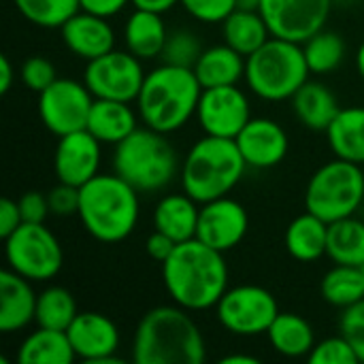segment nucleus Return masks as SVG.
<instances>
[{"label":"nucleus","mask_w":364,"mask_h":364,"mask_svg":"<svg viewBox=\"0 0 364 364\" xmlns=\"http://www.w3.org/2000/svg\"><path fill=\"white\" fill-rule=\"evenodd\" d=\"M162 282L179 307L205 311L220 303L228 290V264L224 252L205 245L198 239L177 243L162 262Z\"/></svg>","instance_id":"nucleus-1"},{"label":"nucleus","mask_w":364,"mask_h":364,"mask_svg":"<svg viewBox=\"0 0 364 364\" xmlns=\"http://www.w3.org/2000/svg\"><path fill=\"white\" fill-rule=\"evenodd\" d=\"M205 358V337L188 309L160 305L141 318L132 341L136 364H200Z\"/></svg>","instance_id":"nucleus-2"},{"label":"nucleus","mask_w":364,"mask_h":364,"mask_svg":"<svg viewBox=\"0 0 364 364\" xmlns=\"http://www.w3.org/2000/svg\"><path fill=\"white\" fill-rule=\"evenodd\" d=\"M200 94L203 85L194 68L162 62L145 75L136 98L141 124L162 134L177 132L196 117Z\"/></svg>","instance_id":"nucleus-3"},{"label":"nucleus","mask_w":364,"mask_h":364,"mask_svg":"<svg viewBox=\"0 0 364 364\" xmlns=\"http://www.w3.org/2000/svg\"><path fill=\"white\" fill-rule=\"evenodd\" d=\"M79 220L100 243H119L132 235L139 222V192L117 173H98L79 188Z\"/></svg>","instance_id":"nucleus-4"},{"label":"nucleus","mask_w":364,"mask_h":364,"mask_svg":"<svg viewBox=\"0 0 364 364\" xmlns=\"http://www.w3.org/2000/svg\"><path fill=\"white\" fill-rule=\"evenodd\" d=\"M245 160L235 139H198L181 162V186L196 203H209L228 196L245 175Z\"/></svg>","instance_id":"nucleus-5"},{"label":"nucleus","mask_w":364,"mask_h":364,"mask_svg":"<svg viewBox=\"0 0 364 364\" xmlns=\"http://www.w3.org/2000/svg\"><path fill=\"white\" fill-rule=\"evenodd\" d=\"M181 164L166 134L139 126L113 151V173L128 181L139 194L160 192L173 183Z\"/></svg>","instance_id":"nucleus-6"},{"label":"nucleus","mask_w":364,"mask_h":364,"mask_svg":"<svg viewBox=\"0 0 364 364\" xmlns=\"http://www.w3.org/2000/svg\"><path fill=\"white\" fill-rule=\"evenodd\" d=\"M309 66L301 43L271 36L245 58V83L262 100L282 102L309 81Z\"/></svg>","instance_id":"nucleus-7"},{"label":"nucleus","mask_w":364,"mask_h":364,"mask_svg":"<svg viewBox=\"0 0 364 364\" xmlns=\"http://www.w3.org/2000/svg\"><path fill=\"white\" fill-rule=\"evenodd\" d=\"M364 200V173L360 164L333 160L322 164L305 190V207L314 215L333 224L354 215Z\"/></svg>","instance_id":"nucleus-8"},{"label":"nucleus","mask_w":364,"mask_h":364,"mask_svg":"<svg viewBox=\"0 0 364 364\" xmlns=\"http://www.w3.org/2000/svg\"><path fill=\"white\" fill-rule=\"evenodd\" d=\"M4 256L11 271L34 282L53 279L64 262L58 237L43 224L23 222L4 239Z\"/></svg>","instance_id":"nucleus-9"},{"label":"nucleus","mask_w":364,"mask_h":364,"mask_svg":"<svg viewBox=\"0 0 364 364\" xmlns=\"http://www.w3.org/2000/svg\"><path fill=\"white\" fill-rule=\"evenodd\" d=\"M215 316L220 324L237 337H260L269 333L279 316V305L267 288L245 284L224 292L215 305Z\"/></svg>","instance_id":"nucleus-10"},{"label":"nucleus","mask_w":364,"mask_h":364,"mask_svg":"<svg viewBox=\"0 0 364 364\" xmlns=\"http://www.w3.org/2000/svg\"><path fill=\"white\" fill-rule=\"evenodd\" d=\"M145 75L147 73L134 53L111 49L109 53L85 64L83 83L94 98L136 102Z\"/></svg>","instance_id":"nucleus-11"},{"label":"nucleus","mask_w":364,"mask_h":364,"mask_svg":"<svg viewBox=\"0 0 364 364\" xmlns=\"http://www.w3.org/2000/svg\"><path fill=\"white\" fill-rule=\"evenodd\" d=\"M94 105V96L85 83L75 79H55L47 90L38 94V115L43 126L64 136L87 128V117Z\"/></svg>","instance_id":"nucleus-12"},{"label":"nucleus","mask_w":364,"mask_h":364,"mask_svg":"<svg viewBox=\"0 0 364 364\" xmlns=\"http://www.w3.org/2000/svg\"><path fill=\"white\" fill-rule=\"evenodd\" d=\"M333 9V0H262L260 15L264 17L271 36L305 43L311 34L324 28Z\"/></svg>","instance_id":"nucleus-13"},{"label":"nucleus","mask_w":364,"mask_h":364,"mask_svg":"<svg viewBox=\"0 0 364 364\" xmlns=\"http://www.w3.org/2000/svg\"><path fill=\"white\" fill-rule=\"evenodd\" d=\"M196 119L209 136L237 139V134L252 119L250 100L239 85L207 87L200 94Z\"/></svg>","instance_id":"nucleus-14"},{"label":"nucleus","mask_w":364,"mask_h":364,"mask_svg":"<svg viewBox=\"0 0 364 364\" xmlns=\"http://www.w3.org/2000/svg\"><path fill=\"white\" fill-rule=\"evenodd\" d=\"M247 228L250 215L239 200L222 196L200 205L196 239L205 245L226 254L245 239Z\"/></svg>","instance_id":"nucleus-15"},{"label":"nucleus","mask_w":364,"mask_h":364,"mask_svg":"<svg viewBox=\"0 0 364 364\" xmlns=\"http://www.w3.org/2000/svg\"><path fill=\"white\" fill-rule=\"evenodd\" d=\"M77 358L90 364H111L117 360L119 328L117 324L98 311H79L66 331Z\"/></svg>","instance_id":"nucleus-16"},{"label":"nucleus","mask_w":364,"mask_h":364,"mask_svg":"<svg viewBox=\"0 0 364 364\" xmlns=\"http://www.w3.org/2000/svg\"><path fill=\"white\" fill-rule=\"evenodd\" d=\"M100 160L102 143L83 128L60 136L53 156V171L58 181L81 188L100 173Z\"/></svg>","instance_id":"nucleus-17"},{"label":"nucleus","mask_w":364,"mask_h":364,"mask_svg":"<svg viewBox=\"0 0 364 364\" xmlns=\"http://www.w3.org/2000/svg\"><path fill=\"white\" fill-rule=\"evenodd\" d=\"M235 141L247 168H273L290 149L288 132L282 124L269 117H252Z\"/></svg>","instance_id":"nucleus-18"},{"label":"nucleus","mask_w":364,"mask_h":364,"mask_svg":"<svg viewBox=\"0 0 364 364\" xmlns=\"http://www.w3.org/2000/svg\"><path fill=\"white\" fill-rule=\"evenodd\" d=\"M62 41L70 53L90 62L115 49V32L107 17L77 11L62 28Z\"/></svg>","instance_id":"nucleus-19"},{"label":"nucleus","mask_w":364,"mask_h":364,"mask_svg":"<svg viewBox=\"0 0 364 364\" xmlns=\"http://www.w3.org/2000/svg\"><path fill=\"white\" fill-rule=\"evenodd\" d=\"M36 301L32 282L4 269L0 273V331L11 335L30 326L36 318Z\"/></svg>","instance_id":"nucleus-20"},{"label":"nucleus","mask_w":364,"mask_h":364,"mask_svg":"<svg viewBox=\"0 0 364 364\" xmlns=\"http://www.w3.org/2000/svg\"><path fill=\"white\" fill-rule=\"evenodd\" d=\"M139 111H134L130 102L94 98L87 117V130L102 145H117L139 128Z\"/></svg>","instance_id":"nucleus-21"},{"label":"nucleus","mask_w":364,"mask_h":364,"mask_svg":"<svg viewBox=\"0 0 364 364\" xmlns=\"http://www.w3.org/2000/svg\"><path fill=\"white\" fill-rule=\"evenodd\" d=\"M200 203L190 194H166L154 209V228L168 235L175 243L196 239Z\"/></svg>","instance_id":"nucleus-22"},{"label":"nucleus","mask_w":364,"mask_h":364,"mask_svg":"<svg viewBox=\"0 0 364 364\" xmlns=\"http://www.w3.org/2000/svg\"><path fill=\"white\" fill-rule=\"evenodd\" d=\"M166 38L168 30L164 26L162 13L134 6L132 15L124 26L126 49L134 53L139 60H154L162 55Z\"/></svg>","instance_id":"nucleus-23"},{"label":"nucleus","mask_w":364,"mask_h":364,"mask_svg":"<svg viewBox=\"0 0 364 364\" xmlns=\"http://www.w3.org/2000/svg\"><path fill=\"white\" fill-rule=\"evenodd\" d=\"M194 73L203 90L220 85H239V81L245 79V55H241L226 43L213 45L200 53L198 62L194 64Z\"/></svg>","instance_id":"nucleus-24"},{"label":"nucleus","mask_w":364,"mask_h":364,"mask_svg":"<svg viewBox=\"0 0 364 364\" xmlns=\"http://www.w3.org/2000/svg\"><path fill=\"white\" fill-rule=\"evenodd\" d=\"M292 107L299 122L314 132H326L337 113L341 111L333 90L318 81H307L292 96Z\"/></svg>","instance_id":"nucleus-25"},{"label":"nucleus","mask_w":364,"mask_h":364,"mask_svg":"<svg viewBox=\"0 0 364 364\" xmlns=\"http://www.w3.org/2000/svg\"><path fill=\"white\" fill-rule=\"evenodd\" d=\"M328 247V222L305 211L294 218L286 230V250L299 262H316L326 256Z\"/></svg>","instance_id":"nucleus-26"},{"label":"nucleus","mask_w":364,"mask_h":364,"mask_svg":"<svg viewBox=\"0 0 364 364\" xmlns=\"http://www.w3.org/2000/svg\"><path fill=\"white\" fill-rule=\"evenodd\" d=\"M267 337L273 350L286 358H307L316 346V333L311 324L303 316L290 311H279Z\"/></svg>","instance_id":"nucleus-27"},{"label":"nucleus","mask_w":364,"mask_h":364,"mask_svg":"<svg viewBox=\"0 0 364 364\" xmlns=\"http://www.w3.org/2000/svg\"><path fill=\"white\" fill-rule=\"evenodd\" d=\"M333 154L341 160L364 164V107H348L337 113L326 130Z\"/></svg>","instance_id":"nucleus-28"},{"label":"nucleus","mask_w":364,"mask_h":364,"mask_svg":"<svg viewBox=\"0 0 364 364\" xmlns=\"http://www.w3.org/2000/svg\"><path fill=\"white\" fill-rule=\"evenodd\" d=\"M77 358L66 331H53L38 326L30 333L17 352L21 364H70Z\"/></svg>","instance_id":"nucleus-29"},{"label":"nucleus","mask_w":364,"mask_h":364,"mask_svg":"<svg viewBox=\"0 0 364 364\" xmlns=\"http://www.w3.org/2000/svg\"><path fill=\"white\" fill-rule=\"evenodd\" d=\"M222 34H224V43L237 49L245 58L252 55L271 38V30L264 17L260 15V11H243V9H235L222 21Z\"/></svg>","instance_id":"nucleus-30"},{"label":"nucleus","mask_w":364,"mask_h":364,"mask_svg":"<svg viewBox=\"0 0 364 364\" xmlns=\"http://www.w3.org/2000/svg\"><path fill=\"white\" fill-rule=\"evenodd\" d=\"M326 256L335 264H364V222L354 215L328 224V247Z\"/></svg>","instance_id":"nucleus-31"},{"label":"nucleus","mask_w":364,"mask_h":364,"mask_svg":"<svg viewBox=\"0 0 364 364\" xmlns=\"http://www.w3.org/2000/svg\"><path fill=\"white\" fill-rule=\"evenodd\" d=\"M324 301L333 307L348 309L364 301V273L363 267L335 264L320 284Z\"/></svg>","instance_id":"nucleus-32"},{"label":"nucleus","mask_w":364,"mask_h":364,"mask_svg":"<svg viewBox=\"0 0 364 364\" xmlns=\"http://www.w3.org/2000/svg\"><path fill=\"white\" fill-rule=\"evenodd\" d=\"M77 314L79 309H77L75 296L62 286H49L38 294L34 322L43 328L68 331Z\"/></svg>","instance_id":"nucleus-33"},{"label":"nucleus","mask_w":364,"mask_h":364,"mask_svg":"<svg viewBox=\"0 0 364 364\" xmlns=\"http://www.w3.org/2000/svg\"><path fill=\"white\" fill-rule=\"evenodd\" d=\"M307 66L314 75H326L341 66L346 58V43L333 30H318L303 43Z\"/></svg>","instance_id":"nucleus-34"},{"label":"nucleus","mask_w":364,"mask_h":364,"mask_svg":"<svg viewBox=\"0 0 364 364\" xmlns=\"http://www.w3.org/2000/svg\"><path fill=\"white\" fill-rule=\"evenodd\" d=\"M17 11L30 23L38 28H62L77 11H81L79 0H13Z\"/></svg>","instance_id":"nucleus-35"},{"label":"nucleus","mask_w":364,"mask_h":364,"mask_svg":"<svg viewBox=\"0 0 364 364\" xmlns=\"http://www.w3.org/2000/svg\"><path fill=\"white\" fill-rule=\"evenodd\" d=\"M203 51L205 49H203L198 34H194L192 30H173V32H168V38L164 43L160 58H162V62L173 64V66L194 68V64L198 62Z\"/></svg>","instance_id":"nucleus-36"},{"label":"nucleus","mask_w":364,"mask_h":364,"mask_svg":"<svg viewBox=\"0 0 364 364\" xmlns=\"http://www.w3.org/2000/svg\"><path fill=\"white\" fill-rule=\"evenodd\" d=\"M311 364H356L360 363L350 341L339 333L337 337H328L314 346L311 354L307 356Z\"/></svg>","instance_id":"nucleus-37"},{"label":"nucleus","mask_w":364,"mask_h":364,"mask_svg":"<svg viewBox=\"0 0 364 364\" xmlns=\"http://www.w3.org/2000/svg\"><path fill=\"white\" fill-rule=\"evenodd\" d=\"M19 77H21V83L41 94L43 90H47L55 79V66L51 64V60H47L45 55H30L23 64H21V70H19Z\"/></svg>","instance_id":"nucleus-38"},{"label":"nucleus","mask_w":364,"mask_h":364,"mask_svg":"<svg viewBox=\"0 0 364 364\" xmlns=\"http://www.w3.org/2000/svg\"><path fill=\"white\" fill-rule=\"evenodd\" d=\"M179 4L203 23H222L237 9V0H181Z\"/></svg>","instance_id":"nucleus-39"},{"label":"nucleus","mask_w":364,"mask_h":364,"mask_svg":"<svg viewBox=\"0 0 364 364\" xmlns=\"http://www.w3.org/2000/svg\"><path fill=\"white\" fill-rule=\"evenodd\" d=\"M339 333L350 341L358 360L364 363V301L343 309L339 320Z\"/></svg>","instance_id":"nucleus-40"},{"label":"nucleus","mask_w":364,"mask_h":364,"mask_svg":"<svg viewBox=\"0 0 364 364\" xmlns=\"http://www.w3.org/2000/svg\"><path fill=\"white\" fill-rule=\"evenodd\" d=\"M49 198V209L58 218H68L79 213V203H81V192L77 186L68 183H58L51 192H47Z\"/></svg>","instance_id":"nucleus-41"},{"label":"nucleus","mask_w":364,"mask_h":364,"mask_svg":"<svg viewBox=\"0 0 364 364\" xmlns=\"http://www.w3.org/2000/svg\"><path fill=\"white\" fill-rule=\"evenodd\" d=\"M17 203H19V211H21L23 222H30V224H43L45 218L51 213L47 194L36 192V190L34 192H26Z\"/></svg>","instance_id":"nucleus-42"},{"label":"nucleus","mask_w":364,"mask_h":364,"mask_svg":"<svg viewBox=\"0 0 364 364\" xmlns=\"http://www.w3.org/2000/svg\"><path fill=\"white\" fill-rule=\"evenodd\" d=\"M21 224H23V218L19 211V203L13 198H2L0 200V237L6 239Z\"/></svg>","instance_id":"nucleus-43"},{"label":"nucleus","mask_w":364,"mask_h":364,"mask_svg":"<svg viewBox=\"0 0 364 364\" xmlns=\"http://www.w3.org/2000/svg\"><path fill=\"white\" fill-rule=\"evenodd\" d=\"M175 247H177V243H175L168 235H164V232H160V230H156V228H154V232H151V235L147 237V241H145L147 256L154 258V260L160 262V264L173 254Z\"/></svg>","instance_id":"nucleus-44"},{"label":"nucleus","mask_w":364,"mask_h":364,"mask_svg":"<svg viewBox=\"0 0 364 364\" xmlns=\"http://www.w3.org/2000/svg\"><path fill=\"white\" fill-rule=\"evenodd\" d=\"M81 2V11L100 15V17H113L119 11H124V6L132 0H79Z\"/></svg>","instance_id":"nucleus-45"},{"label":"nucleus","mask_w":364,"mask_h":364,"mask_svg":"<svg viewBox=\"0 0 364 364\" xmlns=\"http://www.w3.org/2000/svg\"><path fill=\"white\" fill-rule=\"evenodd\" d=\"M15 81V70L13 64L6 55H0V94H9Z\"/></svg>","instance_id":"nucleus-46"},{"label":"nucleus","mask_w":364,"mask_h":364,"mask_svg":"<svg viewBox=\"0 0 364 364\" xmlns=\"http://www.w3.org/2000/svg\"><path fill=\"white\" fill-rule=\"evenodd\" d=\"M179 2L181 0H132V4L136 9H147V11H156V13H166Z\"/></svg>","instance_id":"nucleus-47"},{"label":"nucleus","mask_w":364,"mask_h":364,"mask_svg":"<svg viewBox=\"0 0 364 364\" xmlns=\"http://www.w3.org/2000/svg\"><path fill=\"white\" fill-rule=\"evenodd\" d=\"M220 363L224 364H258L260 360L256 356H247V354H230V356H224Z\"/></svg>","instance_id":"nucleus-48"},{"label":"nucleus","mask_w":364,"mask_h":364,"mask_svg":"<svg viewBox=\"0 0 364 364\" xmlns=\"http://www.w3.org/2000/svg\"><path fill=\"white\" fill-rule=\"evenodd\" d=\"M260 2L262 0H237V9H243V11H260Z\"/></svg>","instance_id":"nucleus-49"},{"label":"nucleus","mask_w":364,"mask_h":364,"mask_svg":"<svg viewBox=\"0 0 364 364\" xmlns=\"http://www.w3.org/2000/svg\"><path fill=\"white\" fill-rule=\"evenodd\" d=\"M356 68H358V75L363 77L364 81V41L363 45L358 47V53H356Z\"/></svg>","instance_id":"nucleus-50"},{"label":"nucleus","mask_w":364,"mask_h":364,"mask_svg":"<svg viewBox=\"0 0 364 364\" xmlns=\"http://www.w3.org/2000/svg\"><path fill=\"white\" fill-rule=\"evenodd\" d=\"M341 2H350V0H341Z\"/></svg>","instance_id":"nucleus-51"},{"label":"nucleus","mask_w":364,"mask_h":364,"mask_svg":"<svg viewBox=\"0 0 364 364\" xmlns=\"http://www.w3.org/2000/svg\"><path fill=\"white\" fill-rule=\"evenodd\" d=\"M363 273H364V264H363Z\"/></svg>","instance_id":"nucleus-52"}]
</instances>
